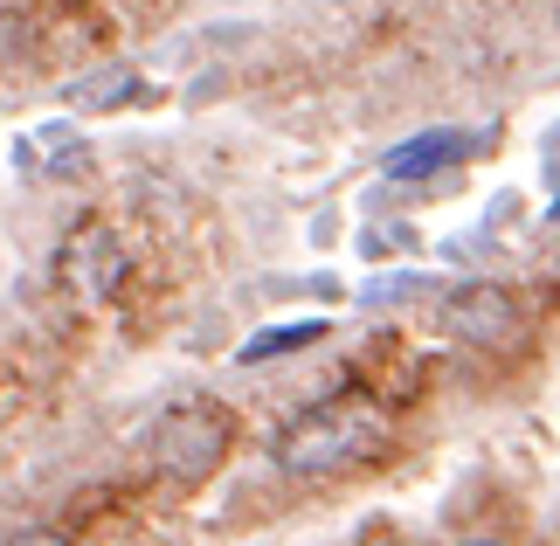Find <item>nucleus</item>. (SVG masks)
Masks as SVG:
<instances>
[{"instance_id":"f03ea898","label":"nucleus","mask_w":560,"mask_h":546,"mask_svg":"<svg viewBox=\"0 0 560 546\" xmlns=\"http://www.w3.org/2000/svg\"><path fill=\"white\" fill-rule=\"evenodd\" d=\"M153 471L174 477V485H201L214 477V464L229 456V415L208 408V402H180L153 422Z\"/></svg>"},{"instance_id":"f257e3e1","label":"nucleus","mask_w":560,"mask_h":546,"mask_svg":"<svg viewBox=\"0 0 560 546\" xmlns=\"http://www.w3.org/2000/svg\"><path fill=\"white\" fill-rule=\"evenodd\" d=\"M387 443V408L368 402V395H339V402H318L305 408L298 422L277 435V471L284 477H339L353 464H368V456Z\"/></svg>"},{"instance_id":"1a4fd4ad","label":"nucleus","mask_w":560,"mask_h":546,"mask_svg":"<svg viewBox=\"0 0 560 546\" xmlns=\"http://www.w3.org/2000/svg\"><path fill=\"white\" fill-rule=\"evenodd\" d=\"M8 546H77V539H62V533H21V539H8Z\"/></svg>"},{"instance_id":"20e7f679","label":"nucleus","mask_w":560,"mask_h":546,"mask_svg":"<svg viewBox=\"0 0 560 546\" xmlns=\"http://www.w3.org/2000/svg\"><path fill=\"white\" fill-rule=\"evenodd\" d=\"M443 333H457L470 346H505L520 333V312H512V298L499 283H464V291H450V304H443Z\"/></svg>"},{"instance_id":"0eeeda50","label":"nucleus","mask_w":560,"mask_h":546,"mask_svg":"<svg viewBox=\"0 0 560 546\" xmlns=\"http://www.w3.org/2000/svg\"><path fill=\"white\" fill-rule=\"evenodd\" d=\"M139 97V70H118V77H97V83H83L77 104L83 112H112V104H132Z\"/></svg>"},{"instance_id":"39448f33","label":"nucleus","mask_w":560,"mask_h":546,"mask_svg":"<svg viewBox=\"0 0 560 546\" xmlns=\"http://www.w3.org/2000/svg\"><path fill=\"white\" fill-rule=\"evenodd\" d=\"M470 152L464 132H422V139H408L401 152H387V181H429V173H450Z\"/></svg>"},{"instance_id":"423d86ee","label":"nucleus","mask_w":560,"mask_h":546,"mask_svg":"<svg viewBox=\"0 0 560 546\" xmlns=\"http://www.w3.org/2000/svg\"><path fill=\"white\" fill-rule=\"evenodd\" d=\"M326 339V318H298V325H270V333H249V346H235L243 367H264V360H284L298 346H318Z\"/></svg>"},{"instance_id":"6e6552de","label":"nucleus","mask_w":560,"mask_h":546,"mask_svg":"<svg viewBox=\"0 0 560 546\" xmlns=\"http://www.w3.org/2000/svg\"><path fill=\"white\" fill-rule=\"evenodd\" d=\"M395 249H416V235H408V229H374V235H360V256H395Z\"/></svg>"},{"instance_id":"7ed1b4c3","label":"nucleus","mask_w":560,"mask_h":546,"mask_svg":"<svg viewBox=\"0 0 560 546\" xmlns=\"http://www.w3.org/2000/svg\"><path fill=\"white\" fill-rule=\"evenodd\" d=\"M125 283V243H118V229H104V222H83L62 235V249H56V291L70 298V304H112V291Z\"/></svg>"}]
</instances>
